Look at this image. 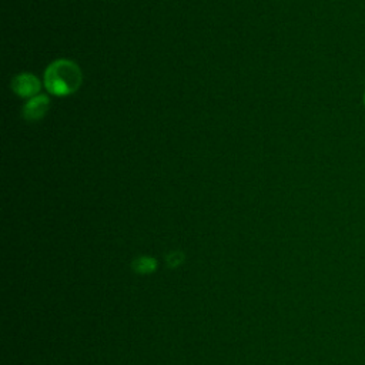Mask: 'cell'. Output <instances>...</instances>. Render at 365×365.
I'll return each instance as SVG.
<instances>
[{
    "instance_id": "3957f363",
    "label": "cell",
    "mask_w": 365,
    "mask_h": 365,
    "mask_svg": "<svg viewBox=\"0 0 365 365\" xmlns=\"http://www.w3.org/2000/svg\"><path fill=\"white\" fill-rule=\"evenodd\" d=\"M50 106V98L44 94L31 97L23 107V117L27 121H38L47 113Z\"/></svg>"
},
{
    "instance_id": "277c9868",
    "label": "cell",
    "mask_w": 365,
    "mask_h": 365,
    "mask_svg": "<svg viewBox=\"0 0 365 365\" xmlns=\"http://www.w3.org/2000/svg\"><path fill=\"white\" fill-rule=\"evenodd\" d=\"M364 104H365V96H364Z\"/></svg>"
},
{
    "instance_id": "7a4b0ae2",
    "label": "cell",
    "mask_w": 365,
    "mask_h": 365,
    "mask_svg": "<svg viewBox=\"0 0 365 365\" xmlns=\"http://www.w3.org/2000/svg\"><path fill=\"white\" fill-rule=\"evenodd\" d=\"M40 87L38 78L30 73H21L11 80V90L20 97H34Z\"/></svg>"
},
{
    "instance_id": "6da1fadb",
    "label": "cell",
    "mask_w": 365,
    "mask_h": 365,
    "mask_svg": "<svg viewBox=\"0 0 365 365\" xmlns=\"http://www.w3.org/2000/svg\"><path fill=\"white\" fill-rule=\"evenodd\" d=\"M81 84V70L67 58H58L48 64L44 71V86L54 96L73 94Z\"/></svg>"
}]
</instances>
